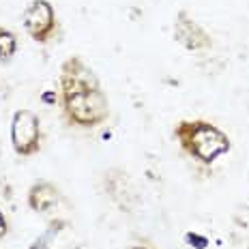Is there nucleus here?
<instances>
[{"instance_id": "nucleus-1", "label": "nucleus", "mask_w": 249, "mask_h": 249, "mask_svg": "<svg viewBox=\"0 0 249 249\" xmlns=\"http://www.w3.org/2000/svg\"><path fill=\"white\" fill-rule=\"evenodd\" d=\"M65 114L80 127H97L107 118V99L95 73L77 56L62 65L60 75Z\"/></svg>"}, {"instance_id": "nucleus-2", "label": "nucleus", "mask_w": 249, "mask_h": 249, "mask_svg": "<svg viewBox=\"0 0 249 249\" xmlns=\"http://www.w3.org/2000/svg\"><path fill=\"white\" fill-rule=\"evenodd\" d=\"M176 138L191 157H196L200 163H213L219 155L230 150V138L206 121H183L176 127Z\"/></svg>"}, {"instance_id": "nucleus-3", "label": "nucleus", "mask_w": 249, "mask_h": 249, "mask_svg": "<svg viewBox=\"0 0 249 249\" xmlns=\"http://www.w3.org/2000/svg\"><path fill=\"white\" fill-rule=\"evenodd\" d=\"M11 140H13V148L24 157L37 153L41 140V123L37 114L30 110L15 112L11 124Z\"/></svg>"}, {"instance_id": "nucleus-4", "label": "nucleus", "mask_w": 249, "mask_h": 249, "mask_svg": "<svg viewBox=\"0 0 249 249\" xmlns=\"http://www.w3.org/2000/svg\"><path fill=\"white\" fill-rule=\"evenodd\" d=\"M24 28L35 41L45 43L56 28L54 7L48 0H33L24 11Z\"/></svg>"}, {"instance_id": "nucleus-5", "label": "nucleus", "mask_w": 249, "mask_h": 249, "mask_svg": "<svg viewBox=\"0 0 249 249\" xmlns=\"http://www.w3.org/2000/svg\"><path fill=\"white\" fill-rule=\"evenodd\" d=\"M174 39L183 45L185 50L191 52H198V50H206L213 45L211 35L206 33L202 26L191 19L185 11H180L176 15V22H174Z\"/></svg>"}, {"instance_id": "nucleus-6", "label": "nucleus", "mask_w": 249, "mask_h": 249, "mask_svg": "<svg viewBox=\"0 0 249 249\" xmlns=\"http://www.w3.org/2000/svg\"><path fill=\"white\" fill-rule=\"evenodd\" d=\"M60 200V194L52 183L48 180H41V183H35L28 191V204L30 209L39 211V213H45V211H52Z\"/></svg>"}, {"instance_id": "nucleus-7", "label": "nucleus", "mask_w": 249, "mask_h": 249, "mask_svg": "<svg viewBox=\"0 0 249 249\" xmlns=\"http://www.w3.org/2000/svg\"><path fill=\"white\" fill-rule=\"evenodd\" d=\"M18 50V39L13 33L0 28V60H9Z\"/></svg>"}, {"instance_id": "nucleus-8", "label": "nucleus", "mask_w": 249, "mask_h": 249, "mask_svg": "<svg viewBox=\"0 0 249 249\" xmlns=\"http://www.w3.org/2000/svg\"><path fill=\"white\" fill-rule=\"evenodd\" d=\"M60 226H62V221H52L50 224V230L45 232V234H41L37 241L30 245V249H50V238L56 234V232H60Z\"/></svg>"}, {"instance_id": "nucleus-9", "label": "nucleus", "mask_w": 249, "mask_h": 249, "mask_svg": "<svg viewBox=\"0 0 249 249\" xmlns=\"http://www.w3.org/2000/svg\"><path fill=\"white\" fill-rule=\"evenodd\" d=\"M185 238H187V243H191V247H196V249H204L206 245H209V241H206L204 236L194 234V232H189V234H187Z\"/></svg>"}, {"instance_id": "nucleus-10", "label": "nucleus", "mask_w": 249, "mask_h": 249, "mask_svg": "<svg viewBox=\"0 0 249 249\" xmlns=\"http://www.w3.org/2000/svg\"><path fill=\"white\" fill-rule=\"evenodd\" d=\"M4 234H7V219H4L2 211H0V236H4Z\"/></svg>"}, {"instance_id": "nucleus-11", "label": "nucleus", "mask_w": 249, "mask_h": 249, "mask_svg": "<svg viewBox=\"0 0 249 249\" xmlns=\"http://www.w3.org/2000/svg\"><path fill=\"white\" fill-rule=\"evenodd\" d=\"M131 249H148V247H131Z\"/></svg>"}]
</instances>
